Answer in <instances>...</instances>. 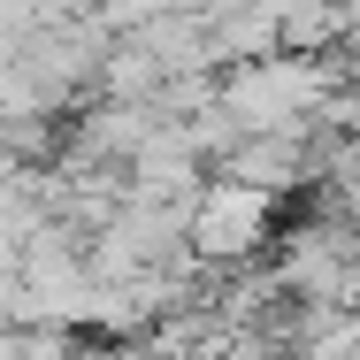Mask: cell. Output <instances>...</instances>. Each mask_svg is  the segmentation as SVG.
<instances>
[{
    "mask_svg": "<svg viewBox=\"0 0 360 360\" xmlns=\"http://www.w3.org/2000/svg\"><path fill=\"white\" fill-rule=\"evenodd\" d=\"M269 222H276V200H269V192L215 176V184H200L192 207H184V253H200V261H245V253H261Z\"/></svg>",
    "mask_w": 360,
    "mask_h": 360,
    "instance_id": "obj_1",
    "label": "cell"
}]
</instances>
